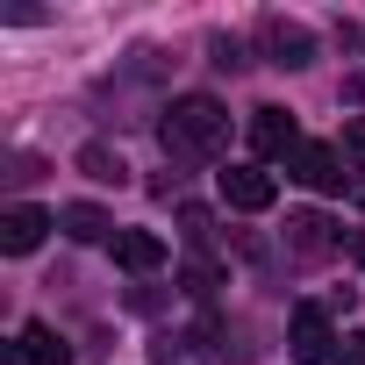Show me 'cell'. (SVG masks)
I'll return each instance as SVG.
<instances>
[{
  "label": "cell",
  "instance_id": "obj_1",
  "mask_svg": "<svg viewBox=\"0 0 365 365\" xmlns=\"http://www.w3.org/2000/svg\"><path fill=\"white\" fill-rule=\"evenodd\" d=\"M158 143H165V158H179V165H208V158H222V143H230V108H222L215 93H179V101L165 108V122H158Z\"/></svg>",
  "mask_w": 365,
  "mask_h": 365
},
{
  "label": "cell",
  "instance_id": "obj_2",
  "mask_svg": "<svg viewBox=\"0 0 365 365\" xmlns=\"http://www.w3.org/2000/svg\"><path fill=\"white\" fill-rule=\"evenodd\" d=\"M287 172L301 179V187H315V194H344V187H351V165H344L336 143H301V150L287 158Z\"/></svg>",
  "mask_w": 365,
  "mask_h": 365
},
{
  "label": "cell",
  "instance_id": "obj_3",
  "mask_svg": "<svg viewBox=\"0 0 365 365\" xmlns=\"http://www.w3.org/2000/svg\"><path fill=\"white\" fill-rule=\"evenodd\" d=\"M287 344H294V358H301V365H329V358H336V329H329V315H322V308H294Z\"/></svg>",
  "mask_w": 365,
  "mask_h": 365
},
{
  "label": "cell",
  "instance_id": "obj_4",
  "mask_svg": "<svg viewBox=\"0 0 365 365\" xmlns=\"http://www.w3.org/2000/svg\"><path fill=\"white\" fill-rule=\"evenodd\" d=\"M58 230V215H43V208H29V201H15L8 215H0V251H8V258H29L43 237Z\"/></svg>",
  "mask_w": 365,
  "mask_h": 365
},
{
  "label": "cell",
  "instance_id": "obj_5",
  "mask_svg": "<svg viewBox=\"0 0 365 365\" xmlns=\"http://www.w3.org/2000/svg\"><path fill=\"white\" fill-rule=\"evenodd\" d=\"M272 194H279V187H272V172H265V165H230V172H222V201L244 208V215H265Z\"/></svg>",
  "mask_w": 365,
  "mask_h": 365
},
{
  "label": "cell",
  "instance_id": "obj_6",
  "mask_svg": "<svg viewBox=\"0 0 365 365\" xmlns=\"http://www.w3.org/2000/svg\"><path fill=\"white\" fill-rule=\"evenodd\" d=\"M251 150L258 158H294L301 150V129L287 108H251Z\"/></svg>",
  "mask_w": 365,
  "mask_h": 365
},
{
  "label": "cell",
  "instance_id": "obj_7",
  "mask_svg": "<svg viewBox=\"0 0 365 365\" xmlns=\"http://www.w3.org/2000/svg\"><path fill=\"white\" fill-rule=\"evenodd\" d=\"M58 230H65L72 244H115V237H122V230H115V215H108V208H93V201L58 208Z\"/></svg>",
  "mask_w": 365,
  "mask_h": 365
},
{
  "label": "cell",
  "instance_id": "obj_8",
  "mask_svg": "<svg viewBox=\"0 0 365 365\" xmlns=\"http://www.w3.org/2000/svg\"><path fill=\"white\" fill-rule=\"evenodd\" d=\"M258 36H265V51H272V65H287V72H301V65L315 58V36H308L301 22H265Z\"/></svg>",
  "mask_w": 365,
  "mask_h": 365
},
{
  "label": "cell",
  "instance_id": "obj_9",
  "mask_svg": "<svg viewBox=\"0 0 365 365\" xmlns=\"http://www.w3.org/2000/svg\"><path fill=\"white\" fill-rule=\"evenodd\" d=\"M287 251H294V258H329V251H336L329 215H315V208H308V215H287Z\"/></svg>",
  "mask_w": 365,
  "mask_h": 365
},
{
  "label": "cell",
  "instance_id": "obj_10",
  "mask_svg": "<svg viewBox=\"0 0 365 365\" xmlns=\"http://www.w3.org/2000/svg\"><path fill=\"white\" fill-rule=\"evenodd\" d=\"M115 265H122V272H158V265H165V237L122 230V237H115Z\"/></svg>",
  "mask_w": 365,
  "mask_h": 365
},
{
  "label": "cell",
  "instance_id": "obj_11",
  "mask_svg": "<svg viewBox=\"0 0 365 365\" xmlns=\"http://www.w3.org/2000/svg\"><path fill=\"white\" fill-rule=\"evenodd\" d=\"M22 365H72V351H65V336L51 322H29L22 329Z\"/></svg>",
  "mask_w": 365,
  "mask_h": 365
},
{
  "label": "cell",
  "instance_id": "obj_12",
  "mask_svg": "<svg viewBox=\"0 0 365 365\" xmlns=\"http://www.w3.org/2000/svg\"><path fill=\"white\" fill-rule=\"evenodd\" d=\"M79 172H86V179H115V187H122V179H129V165H122V150H108V143H86V150H79Z\"/></svg>",
  "mask_w": 365,
  "mask_h": 365
},
{
  "label": "cell",
  "instance_id": "obj_13",
  "mask_svg": "<svg viewBox=\"0 0 365 365\" xmlns=\"http://www.w3.org/2000/svg\"><path fill=\"white\" fill-rule=\"evenodd\" d=\"M336 150H344V165H351V172H365V115H351V122H344V143H336Z\"/></svg>",
  "mask_w": 365,
  "mask_h": 365
},
{
  "label": "cell",
  "instance_id": "obj_14",
  "mask_svg": "<svg viewBox=\"0 0 365 365\" xmlns=\"http://www.w3.org/2000/svg\"><path fill=\"white\" fill-rule=\"evenodd\" d=\"M336 365H365V336H344V351H336Z\"/></svg>",
  "mask_w": 365,
  "mask_h": 365
},
{
  "label": "cell",
  "instance_id": "obj_15",
  "mask_svg": "<svg viewBox=\"0 0 365 365\" xmlns=\"http://www.w3.org/2000/svg\"><path fill=\"white\" fill-rule=\"evenodd\" d=\"M351 258H358V265H365V230H358V237H351Z\"/></svg>",
  "mask_w": 365,
  "mask_h": 365
}]
</instances>
